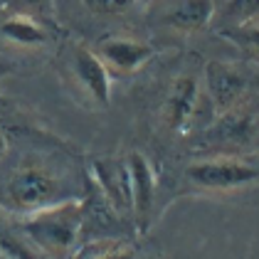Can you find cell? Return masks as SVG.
Returning a JSON list of instances; mask_svg holds the SVG:
<instances>
[{
    "label": "cell",
    "mask_w": 259,
    "mask_h": 259,
    "mask_svg": "<svg viewBox=\"0 0 259 259\" xmlns=\"http://www.w3.org/2000/svg\"><path fill=\"white\" fill-rule=\"evenodd\" d=\"M79 198H84V190L74 185V180L42 160L20 163L3 185V205L20 218Z\"/></svg>",
    "instance_id": "obj_1"
},
{
    "label": "cell",
    "mask_w": 259,
    "mask_h": 259,
    "mask_svg": "<svg viewBox=\"0 0 259 259\" xmlns=\"http://www.w3.org/2000/svg\"><path fill=\"white\" fill-rule=\"evenodd\" d=\"M22 239L50 259H72L84 230V202L67 200L55 207L25 215L18 222Z\"/></svg>",
    "instance_id": "obj_2"
},
{
    "label": "cell",
    "mask_w": 259,
    "mask_h": 259,
    "mask_svg": "<svg viewBox=\"0 0 259 259\" xmlns=\"http://www.w3.org/2000/svg\"><path fill=\"white\" fill-rule=\"evenodd\" d=\"M183 178L195 193L227 195L257 183L259 163L239 156H212V158L193 160L185 168Z\"/></svg>",
    "instance_id": "obj_3"
},
{
    "label": "cell",
    "mask_w": 259,
    "mask_h": 259,
    "mask_svg": "<svg viewBox=\"0 0 259 259\" xmlns=\"http://www.w3.org/2000/svg\"><path fill=\"white\" fill-rule=\"evenodd\" d=\"M87 180L97 188L106 207L119 220H134V200H131V178L126 158L101 156L89 160Z\"/></svg>",
    "instance_id": "obj_4"
},
{
    "label": "cell",
    "mask_w": 259,
    "mask_h": 259,
    "mask_svg": "<svg viewBox=\"0 0 259 259\" xmlns=\"http://www.w3.org/2000/svg\"><path fill=\"white\" fill-rule=\"evenodd\" d=\"M128 178H131V200H134V227L139 235H146L156 222V198H158V178L141 151L126 156Z\"/></svg>",
    "instance_id": "obj_5"
},
{
    "label": "cell",
    "mask_w": 259,
    "mask_h": 259,
    "mask_svg": "<svg viewBox=\"0 0 259 259\" xmlns=\"http://www.w3.org/2000/svg\"><path fill=\"white\" fill-rule=\"evenodd\" d=\"M69 72L81 89V94L92 101L94 106L106 109L111 101V74L99 60V55L87 47V45H72V55H69Z\"/></svg>",
    "instance_id": "obj_6"
},
{
    "label": "cell",
    "mask_w": 259,
    "mask_h": 259,
    "mask_svg": "<svg viewBox=\"0 0 259 259\" xmlns=\"http://www.w3.org/2000/svg\"><path fill=\"white\" fill-rule=\"evenodd\" d=\"M94 52L99 55L109 74L116 77H131L156 57V47L151 42L134 37H104Z\"/></svg>",
    "instance_id": "obj_7"
},
{
    "label": "cell",
    "mask_w": 259,
    "mask_h": 259,
    "mask_svg": "<svg viewBox=\"0 0 259 259\" xmlns=\"http://www.w3.org/2000/svg\"><path fill=\"white\" fill-rule=\"evenodd\" d=\"M205 89L210 94L215 114L222 116V114L242 106V99L247 94V77L237 64L207 62V67H205Z\"/></svg>",
    "instance_id": "obj_8"
},
{
    "label": "cell",
    "mask_w": 259,
    "mask_h": 259,
    "mask_svg": "<svg viewBox=\"0 0 259 259\" xmlns=\"http://www.w3.org/2000/svg\"><path fill=\"white\" fill-rule=\"evenodd\" d=\"M200 104V79L195 74L185 72L178 74L163 101V123L173 134H183L193 126Z\"/></svg>",
    "instance_id": "obj_9"
},
{
    "label": "cell",
    "mask_w": 259,
    "mask_h": 259,
    "mask_svg": "<svg viewBox=\"0 0 259 259\" xmlns=\"http://www.w3.org/2000/svg\"><path fill=\"white\" fill-rule=\"evenodd\" d=\"M218 13V0H170L163 10V22L183 35L205 30Z\"/></svg>",
    "instance_id": "obj_10"
},
{
    "label": "cell",
    "mask_w": 259,
    "mask_h": 259,
    "mask_svg": "<svg viewBox=\"0 0 259 259\" xmlns=\"http://www.w3.org/2000/svg\"><path fill=\"white\" fill-rule=\"evenodd\" d=\"M0 37L18 47H42L50 42V27L22 13H8L0 22Z\"/></svg>",
    "instance_id": "obj_11"
},
{
    "label": "cell",
    "mask_w": 259,
    "mask_h": 259,
    "mask_svg": "<svg viewBox=\"0 0 259 259\" xmlns=\"http://www.w3.org/2000/svg\"><path fill=\"white\" fill-rule=\"evenodd\" d=\"M72 259H141L136 247L126 239L116 237H99L84 242L74 249Z\"/></svg>",
    "instance_id": "obj_12"
},
{
    "label": "cell",
    "mask_w": 259,
    "mask_h": 259,
    "mask_svg": "<svg viewBox=\"0 0 259 259\" xmlns=\"http://www.w3.org/2000/svg\"><path fill=\"white\" fill-rule=\"evenodd\" d=\"M222 37H227L230 42H235L237 47H242L244 52L254 55L259 60V15L252 20H244L235 25V27H225L220 30Z\"/></svg>",
    "instance_id": "obj_13"
},
{
    "label": "cell",
    "mask_w": 259,
    "mask_h": 259,
    "mask_svg": "<svg viewBox=\"0 0 259 259\" xmlns=\"http://www.w3.org/2000/svg\"><path fill=\"white\" fill-rule=\"evenodd\" d=\"M8 13H22L55 27V0H8Z\"/></svg>",
    "instance_id": "obj_14"
},
{
    "label": "cell",
    "mask_w": 259,
    "mask_h": 259,
    "mask_svg": "<svg viewBox=\"0 0 259 259\" xmlns=\"http://www.w3.org/2000/svg\"><path fill=\"white\" fill-rule=\"evenodd\" d=\"M259 15V0H227L220 10V20L222 30L225 27H235L239 22L252 20Z\"/></svg>",
    "instance_id": "obj_15"
},
{
    "label": "cell",
    "mask_w": 259,
    "mask_h": 259,
    "mask_svg": "<svg viewBox=\"0 0 259 259\" xmlns=\"http://www.w3.org/2000/svg\"><path fill=\"white\" fill-rule=\"evenodd\" d=\"M134 0H87V5L97 13H121L131 5Z\"/></svg>",
    "instance_id": "obj_16"
},
{
    "label": "cell",
    "mask_w": 259,
    "mask_h": 259,
    "mask_svg": "<svg viewBox=\"0 0 259 259\" xmlns=\"http://www.w3.org/2000/svg\"><path fill=\"white\" fill-rule=\"evenodd\" d=\"M8 146H10V143H8V136L0 131V160L5 158V153H8Z\"/></svg>",
    "instance_id": "obj_17"
},
{
    "label": "cell",
    "mask_w": 259,
    "mask_h": 259,
    "mask_svg": "<svg viewBox=\"0 0 259 259\" xmlns=\"http://www.w3.org/2000/svg\"><path fill=\"white\" fill-rule=\"evenodd\" d=\"M5 8H8V0H0V13H3Z\"/></svg>",
    "instance_id": "obj_18"
},
{
    "label": "cell",
    "mask_w": 259,
    "mask_h": 259,
    "mask_svg": "<svg viewBox=\"0 0 259 259\" xmlns=\"http://www.w3.org/2000/svg\"><path fill=\"white\" fill-rule=\"evenodd\" d=\"M0 259H10V257H8V254H5V252H0Z\"/></svg>",
    "instance_id": "obj_19"
}]
</instances>
